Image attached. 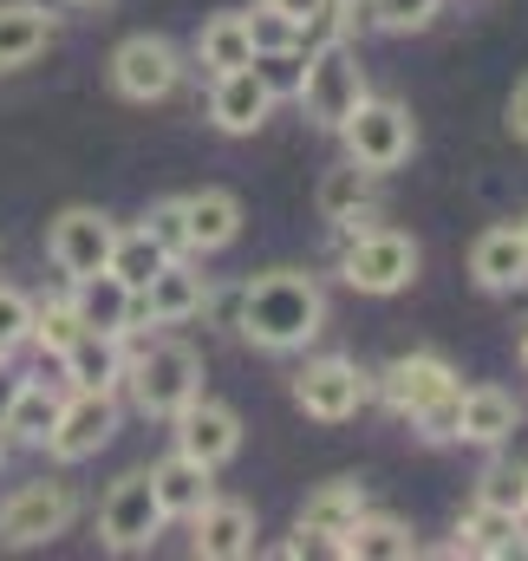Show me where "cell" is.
I'll use <instances>...</instances> for the list:
<instances>
[{
	"label": "cell",
	"mask_w": 528,
	"mask_h": 561,
	"mask_svg": "<svg viewBox=\"0 0 528 561\" xmlns=\"http://www.w3.org/2000/svg\"><path fill=\"white\" fill-rule=\"evenodd\" d=\"M99 536H105V549H118V556H137V549H150V542L163 536V503H157V490H150V470H131V477L112 483V496H105V510H99Z\"/></svg>",
	"instance_id": "8"
},
{
	"label": "cell",
	"mask_w": 528,
	"mask_h": 561,
	"mask_svg": "<svg viewBox=\"0 0 528 561\" xmlns=\"http://www.w3.org/2000/svg\"><path fill=\"white\" fill-rule=\"evenodd\" d=\"M203 300H209V287H203V275L190 268V255H170L157 275L137 287V320H150V327H176V320L203 313Z\"/></svg>",
	"instance_id": "15"
},
{
	"label": "cell",
	"mask_w": 528,
	"mask_h": 561,
	"mask_svg": "<svg viewBox=\"0 0 528 561\" xmlns=\"http://www.w3.org/2000/svg\"><path fill=\"white\" fill-rule=\"evenodd\" d=\"M477 503L509 510V516H528V463H516V457H496V463L477 477Z\"/></svg>",
	"instance_id": "30"
},
{
	"label": "cell",
	"mask_w": 528,
	"mask_h": 561,
	"mask_svg": "<svg viewBox=\"0 0 528 561\" xmlns=\"http://www.w3.org/2000/svg\"><path fill=\"white\" fill-rule=\"evenodd\" d=\"M46 39H53V13H46V7H26V0L0 7V72H13V66L39 59V53H46Z\"/></svg>",
	"instance_id": "27"
},
{
	"label": "cell",
	"mask_w": 528,
	"mask_h": 561,
	"mask_svg": "<svg viewBox=\"0 0 528 561\" xmlns=\"http://www.w3.org/2000/svg\"><path fill=\"white\" fill-rule=\"evenodd\" d=\"M163 262H170V255H163V249H157L144 229H118V242H112V262H105V268H112V275H118V280L137 294L144 280L163 268Z\"/></svg>",
	"instance_id": "31"
},
{
	"label": "cell",
	"mask_w": 528,
	"mask_h": 561,
	"mask_svg": "<svg viewBox=\"0 0 528 561\" xmlns=\"http://www.w3.org/2000/svg\"><path fill=\"white\" fill-rule=\"evenodd\" d=\"M236 327L262 353H300L326 327V294H320V280L300 275V268H267V275H255L242 287Z\"/></svg>",
	"instance_id": "1"
},
{
	"label": "cell",
	"mask_w": 528,
	"mask_h": 561,
	"mask_svg": "<svg viewBox=\"0 0 528 561\" xmlns=\"http://www.w3.org/2000/svg\"><path fill=\"white\" fill-rule=\"evenodd\" d=\"M0 463H7V424H0Z\"/></svg>",
	"instance_id": "43"
},
{
	"label": "cell",
	"mask_w": 528,
	"mask_h": 561,
	"mask_svg": "<svg viewBox=\"0 0 528 561\" xmlns=\"http://www.w3.org/2000/svg\"><path fill=\"white\" fill-rule=\"evenodd\" d=\"M190 529H196V556L203 561H242L255 549V510L249 503H236V496H209L196 516H190Z\"/></svg>",
	"instance_id": "16"
},
{
	"label": "cell",
	"mask_w": 528,
	"mask_h": 561,
	"mask_svg": "<svg viewBox=\"0 0 528 561\" xmlns=\"http://www.w3.org/2000/svg\"><path fill=\"white\" fill-rule=\"evenodd\" d=\"M150 490H157V503H163V523L170 516H196L209 496H216V483H209V463H196V457H183V450H170L157 470H150Z\"/></svg>",
	"instance_id": "23"
},
{
	"label": "cell",
	"mask_w": 528,
	"mask_h": 561,
	"mask_svg": "<svg viewBox=\"0 0 528 561\" xmlns=\"http://www.w3.org/2000/svg\"><path fill=\"white\" fill-rule=\"evenodd\" d=\"M516 549H523V556H528V516H523V542H516Z\"/></svg>",
	"instance_id": "42"
},
{
	"label": "cell",
	"mask_w": 528,
	"mask_h": 561,
	"mask_svg": "<svg viewBox=\"0 0 528 561\" xmlns=\"http://www.w3.org/2000/svg\"><path fill=\"white\" fill-rule=\"evenodd\" d=\"M112 242H118V222H112L105 209L72 203V209H59V216H53L46 255H53V268H59L66 280H79V275H99V268L112 262Z\"/></svg>",
	"instance_id": "9"
},
{
	"label": "cell",
	"mask_w": 528,
	"mask_h": 561,
	"mask_svg": "<svg viewBox=\"0 0 528 561\" xmlns=\"http://www.w3.org/2000/svg\"><path fill=\"white\" fill-rule=\"evenodd\" d=\"M125 386H131V399H137L144 419H176V412L203 392V359H196V346H183V340H157L137 366H125Z\"/></svg>",
	"instance_id": "3"
},
{
	"label": "cell",
	"mask_w": 528,
	"mask_h": 561,
	"mask_svg": "<svg viewBox=\"0 0 528 561\" xmlns=\"http://www.w3.org/2000/svg\"><path fill=\"white\" fill-rule=\"evenodd\" d=\"M366 399H372V379H366L353 359H340V353L307 359V366L294 373V405H300L307 419H320V424L359 419V405H366Z\"/></svg>",
	"instance_id": "6"
},
{
	"label": "cell",
	"mask_w": 528,
	"mask_h": 561,
	"mask_svg": "<svg viewBox=\"0 0 528 561\" xmlns=\"http://www.w3.org/2000/svg\"><path fill=\"white\" fill-rule=\"evenodd\" d=\"M366 516V483L359 477H333V483H320L307 503H300V529H313V536H340V529H353Z\"/></svg>",
	"instance_id": "25"
},
{
	"label": "cell",
	"mask_w": 528,
	"mask_h": 561,
	"mask_svg": "<svg viewBox=\"0 0 528 561\" xmlns=\"http://www.w3.org/2000/svg\"><path fill=\"white\" fill-rule=\"evenodd\" d=\"M509 131L528 144V72L516 79V92H509Z\"/></svg>",
	"instance_id": "40"
},
{
	"label": "cell",
	"mask_w": 528,
	"mask_h": 561,
	"mask_svg": "<svg viewBox=\"0 0 528 561\" xmlns=\"http://www.w3.org/2000/svg\"><path fill=\"white\" fill-rule=\"evenodd\" d=\"M26 327H33V300L20 287H0V353L26 346Z\"/></svg>",
	"instance_id": "37"
},
{
	"label": "cell",
	"mask_w": 528,
	"mask_h": 561,
	"mask_svg": "<svg viewBox=\"0 0 528 561\" xmlns=\"http://www.w3.org/2000/svg\"><path fill=\"white\" fill-rule=\"evenodd\" d=\"M249 20V39H255V53H280V46H300V26L287 20V13H274V7H255V13H242Z\"/></svg>",
	"instance_id": "36"
},
{
	"label": "cell",
	"mask_w": 528,
	"mask_h": 561,
	"mask_svg": "<svg viewBox=\"0 0 528 561\" xmlns=\"http://www.w3.org/2000/svg\"><path fill=\"white\" fill-rule=\"evenodd\" d=\"M79 516V496L66 483H20L7 503H0V542L7 549H39L53 536H66Z\"/></svg>",
	"instance_id": "7"
},
{
	"label": "cell",
	"mask_w": 528,
	"mask_h": 561,
	"mask_svg": "<svg viewBox=\"0 0 528 561\" xmlns=\"http://www.w3.org/2000/svg\"><path fill=\"white\" fill-rule=\"evenodd\" d=\"M249 66H255V79L267 85V99H300V79H307V53H300V46H280V53H255Z\"/></svg>",
	"instance_id": "33"
},
{
	"label": "cell",
	"mask_w": 528,
	"mask_h": 561,
	"mask_svg": "<svg viewBox=\"0 0 528 561\" xmlns=\"http://www.w3.org/2000/svg\"><path fill=\"white\" fill-rule=\"evenodd\" d=\"M112 437H118V399L112 392H72V399H59V419L46 431V450L59 463H85Z\"/></svg>",
	"instance_id": "10"
},
{
	"label": "cell",
	"mask_w": 528,
	"mask_h": 561,
	"mask_svg": "<svg viewBox=\"0 0 528 561\" xmlns=\"http://www.w3.org/2000/svg\"><path fill=\"white\" fill-rule=\"evenodd\" d=\"M333 556H353V561H411L417 556V536L398 523V516H359L353 529L333 536Z\"/></svg>",
	"instance_id": "24"
},
{
	"label": "cell",
	"mask_w": 528,
	"mask_h": 561,
	"mask_svg": "<svg viewBox=\"0 0 528 561\" xmlns=\"http://www.w3.org/2000/svg\"><path fill=\"white\" fill-rule=\"evenodd\" d=\"M125 333H79L59 353V373L72 379V392H118L125 386Z\"/></svg>",
	"instance_id": "18"
},
{
	"label": "cell",
	"mask_w": 528,
	"mask_h": 561,
	"mask_svg": "<svg viewBox=\"0 0 528 561\" xmlns=\"http://www.w3.org/2000/svg\"><path fill=\"white\" fill-rule=\"evenodd\" d=\"M366 99V66H359V46L346 33L307 46V79H300V105L320 131H340L353 118V105Z\"/></svg>",
	"instance_id": "2"
},
{
	"label": "cell",
	"mask_w": 528,
	"mask_h": 561,
	"mask_svg": "<svg viewBox=\"0 0 528 561\" xmlns=\"http://www.w3.org/2000/svg\"><path fill=\"white\" fill-rule=\"evenodd\" d=\"M267 112H274V99H267V85L255 79V66L216 72V92H209V118H216V131L249 138V131H262L267 125Z\"/></svg>",
	"instance_id": "19"
},
{
	"label": "cell",
	"mask_w": 528,
	"mask_h": 561,
	"mask_svg": "<svg viewBox=\"0 0 528 561\" xmlns=\"http://www.w3.org/2000/svg\"><path fill=\"white\" fill-rule=\"evenodd\" d=\"M523 359H528V333H523Z\"/></svg>",
	"instance_id": "45"
},
{
	"label": "cell",
	"mask_w": 528,
	"mask_h": 561,
	"mask_svg": "<svg viewBox=\"0 0 528 561\" xmlns=\"http://www.w3.org/2000/svg\"><path fill=\"white\" fill-rule=\"evenodd\" d=\"M523 431V412L503 386H470L457 392V437L463 444H509Z\"/></svg>",
	"instance_id": "20"
},
{
	"label": "cell",
	"mask_w": 528,
	"mask_h": 561,
	"mask_svg": "<svg viewBox=\"0 0 528 561\" xmlns=\"http://www.w3.org/2000/svg\"><path fill=\"white\" fill-rule=\"evenodd\" d=\"M457 392H463V386H457ZM457 392H450V399H444V405H431V412H417V437H431V444H450V437H457Z\"/></svg>",
	"instance_id": "38"
},
{
	"label": "cell",
	"mask_w": 528,
	"mask_h": 561,
	"mask_svg": "<svg viewBox=\"0 0 528 561\" xmlns=\"http://www.w3.org/2000/svg\"><path fill=\"white\" fill-rule=\"evenodd\" d=\"M20 386H26V373L13 366V353H0V424L13 412V399H20Z\"/></svg>",
	"instance_id": "39"
},
{
	"label": "cell",
	"mask_w": 528,
	"mask_h": 561,
	"mask_svg": "<svg viewBox=\"0 0 528 561\" xmlns=\"http://www.w3.org/2000/svg\"><path fill=\"white\" fill-rule=\"evenodd\" d=\"M79 333H85V327H79L72 300H46V307H33V327H26V340H33L46 359H59V353H66Z\"/></svg>",
	"instance_id": "32"
},
{
	"label": "cell",
	"mask_w": 528,
	"mask_h": 561,
	"mask_svg": "<svg viewBox=\"0 0 528 561\" xmlns=\"http://www.w3.org/2000/svg\"><path fill=\"white\" fill-rule=\"evenodd\" d=\"M457 392V366L444 353H398L392 366L379 373V399L392 405L398 419H417L431 405H444Z\"/></svg>",
	"instance_id": "12"
},
{
	"label": "cell",
	"mask_w": 528,
	"mask_h": 561,
	"mask_svg": "<svg viewBox=\"0 0 528 561\" xmlns=\"http://www.w3.org/2000/svg\"><path fill=\"white\" fill-rule=\"evenodd\" d=\"M144 236L163 249V255H190V229H183V196H163V203H150V216H144Z\"/></svg>",
	"instance_id": "34"
},
{
	"label": "cell",
	"mask_w": 528,
	"mask_h": 561,
	"mask_svg": "<svg viewBox=\"0 0 528 561\" xmlns=\"http://www.w3.org/2000/svg\"><path fill=\"white\" fill-rule=\"evenodd\" d=\"M411 275H417V249L398 229H353L340 249V280L359 294H398L411 287Z\"/></svg>",
	"instance_id": "5"
},
{
	"label": "cell",
	"mask_w": 528,
	"mask_h": 561,
	"mask_svg": "<svg viewBox=\"0 0 528 561\" xmlns=\"http://www.w3.org/2000/svg\"><path fill=\"white\" fill-rule=\"evenodd\" d=\"M516 229H523V242H528V216H523V222H516Z\"/></svg>",
	"instance_id": "44"
},
{
	"label": "cell",
	"mask_w": 528,
	"mask_h": 561,
	"mask_svg": "<svg viewBox=\"0 0 528 561\" xmlns=\"http://www.w3.org/2000/svg\"><path fill=\"white\" fill-rule=\"evenodd\" d=\"M196 59H203L209 72H236V66H249V59H255L249 20H242L236 7H229V13H209L203 33H196Z\"/></svg>",
	"instance_id": "28"
},
{
	"label": "cell",
	"mask_w": 528,
	"mask_h": 561,
	"mask_svg": "<svg viewBox=\"0 0 528 561\" xmlns=\"http://www.w3.org/2000/svg\"><path fill=\"white\" fill-rule=\"evenodd\" d=\"M183 229H190V255H216L242 236V203L229 190H196L183 196Z\"/></svg>",
	"instance_id": "21"
},
{
	"label": "cell",
	"mask_w": 528,
	"mask_h": 561,
	"mask_svg": "<svg viewBox=\"0 0 528 561\" xmlns=\"http://www.w3.org/2000/svg\"><path fill=\"white\" fill-rule=\"evenodd\" d=\"M176 450L216 470V463H229V457L242 450V419H236L229 405H216V399L196 392V399L176 412Z\"/></svg>",
	"instance_id": "13"
},
{
	"label": "cell",
	"mask_w": 528,
	"mask_h": 561,
	"mask_svg": "<svg viewBox=\"0 0 528 561\" xmlns=\"http://www.w3.org/2000/svg\"><path fill=\"white\" fill-rule=\"evenodd\" d=\"M340 138H346V157L359 163V170H398L404 157H411V144H417V131H411V112L404 105H392V99H359L353 105V118L340 125Z\"/></svg>",
	"instance_id": "4"
},
{
	"label": "cell",
	"mask_w": 528,
	"mask_h": 561,
	"mask_svg": "<svg viewBox=\"0 0 528 561\" xmlns=\"http://www.w3.org/2000/svg\"><path fill=\"white\" fill-rule=\"evenodd\" d=\"M176 79H183V53H176L170 39H157V33H131V39L112 53V85H118L131 105L170 99Z\"/></svg>",
	"instance_id": "11"
},
{
	"label": "cell",
	"mask_w": 528,
	"mask_h": 561,
	"mask_svg": "<svg viewBox=\"0 0 528 561\" xmlns=\"http://www.w3.org/2000/svg\"><path fill=\"white\" fill-rule=\"evenodd\" d=\"M320 216L340 229V236H353V229H372L379 222V170H359L353 157L340 163V170H326L320 176Z\"/></svg>",
	"instance_id": "14"
},
{
	"label": "cell",
	"mask_w": 528,
	"mask_h": 561,
	"mask_svg": "<svg viewBox=\"0 0 528 561\" xmlns=\"http://www.w3.org/2000/svg\"><path fill=\"white\" fill-rule=\"evenodd\" d=\"M470 275L483 280L490 294H509V287H528V242L523 229H483L477 249H470Z\"/></svg>",
	"instance_id": "22"
},
{
	"label": "cell",
	"mask_w": 528,
	"mask_h": 561,
	"mask_svg": "<svg viewBox=\"0 0 528 561\" xmlns=\"http://www.w3.org/2000/svg\"><path fill=\"white\" fill-rule=\"evenodd\" d=\"M437 7H444V0H372V26H386V33H417V26L437 20Z\"/></svg>",
	"instance_id": "35"
},
{
	"label": "cell",
	"mask_w": 528,
	"mask_h": 561,
	"mask_svg": "<svg viewBox=\"0 0 528 561\" xmlns=\"http://www.w3.org/2000/svg\"><path fill=\"white\" fill-rule=\"evenodd\" d=\"M66 300H72V313H79V327H85V333H131V327H137V294L112 275V268L79 275Z\"/></svg>",
	"instance_id": "17"
},
{
	"label": "cell",
	"mask_w": 528,
	"mask_h": 561,
	"mask_svg": "<svg viewBox=\"0 0 528 561\" xmlns=\"http://www.w3.org/2000/svg\"><path fill=\"white\" fill-rule=\"evenodd\" d=\"M267 7H274V13H287L294 26H307V20H320V7H326V0H267Z\"/></svg>",
	"instance_id": "41"
},
{
	"label": "cell",
	"mask_w": 528,
	"mask_h": 561,
	"mask_svg": "<svg viewBox=\"0 0 528 561\" xmlns=\"http://www.w3.org/2000/svg\"><path fill=\"white\" fill-rule=\"evenodd\" d=\"M53 419H59V399H53L39 379H26L20 399H13V412H7V437H20V444H46Z\"/></svg>",
	"instance_id": "29"
},
{
	"label": "cell",
	"mask_w": 528,
	"mask_h": 561,
	"mask_svg": "<svg viewBox=\"0 0 528 561\" xmlns=\"http://www.w3.org/2000/svg\"><path fill=\"white\" fill-rule=\"evenodd\" d=\"M516 542H523V516L477 503V510L457 523V542H450V556H516Z\"/></svg>",
	"instance_id": "26"
}]
</instances>
